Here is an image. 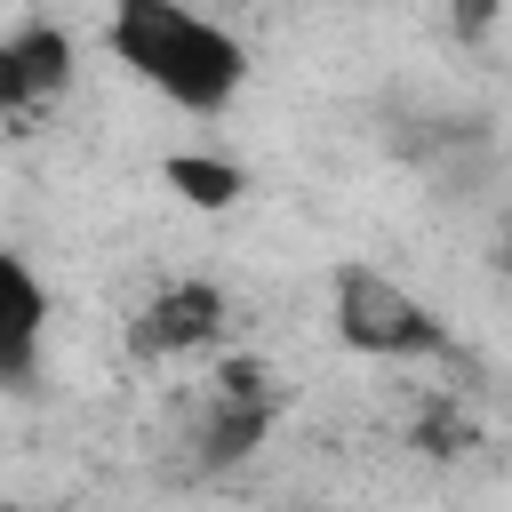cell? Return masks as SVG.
<instances>
[{
  "mask_svg": "<svg viewBox=\"0 0 512 512\" xmlns=\"http://www.w3.org/2000/svg\"><path fill=\"white\" fill-rule=\"evenodd\" d=\"M72 88V32L64 24H16L0 32V120H32Z\"/></svg>",
  "mask_w": 512,
  "mask_h": 512,
  "instance_id": "obj_5",
  "label": "cell"
},
{
  "mask_svg": "<svg viewBox=\"0 0 512 512\" xmlns=\"http://www.w3.org/2000/svg\"><path fill=\"white\" fill-rule=\"evenodd\" d=\"M0 512H80V504H0Z\"/></svg>",
  "mask_w": 512,
  "mask_h": 512,
  "instance_id": "obj_9",
  "label": "cell"
},
{
  "mask_svg": "<svg viewBox=\"0 0 512 512\" xmlns=\"http://www.w3.org/2000/svg\"><path fill=\"white\" fill-rule=\"evenodd\" d=\"M40 344H48V280L16 248H0V384H32Z\"/></svg>",
  "mask_w": 512,
  "mask_h": 512,
  "instance_id": "obj_6",
  "label": "cell"
},
{
  "mask_svg": "<svg viewBox=\"0 0 512 512\" xmlns=\"http://www.w3.org/2000/svg\"><path fill=\"white\" fill-rule=\"evenodd\" d=\"M496 264H504V272H512V224H504V240H496Z\"/></svg>",
  "mask_w": 512,
  "mask_h": 512,
  "instance_id": "obj_10",
  "label": "cell"
},
{
  "mask_svg": "<svg viewBox=\"0 0 512 512\" xmlns=\"http://www.w3.org/2000/svg\"><path fill=\"white\" fill-rule=\"evenodd\" d=\"M328 320H336V344L360 360H440L448 352V320L368 256H344L328 272Z\"/></svg>",
  "mask_w": 512,
  "mask_h": 512,
  "instance_id": "obj_2",
  "label": "cell"
},
{
  "mask_svg": "<svg viewBox=\"0 0 512 512\" xmlns=\"http://www.w3.org/2000/svg\"><path fill=\"white\" fill-rule=\"evenodd\" d=\"M264 432H272V376L256 360H224L216 384L192 408V464L200 472H224V464L256 456Z\"/></svg>",
  "mask_w": 512,
  "mask_h": 512,
  "instance_id": "obj_3",
  "label": "cell"
},
{
  "mask_svg": "<svg viewBox=\"0 0 512 512\" xmlns=\"http://www.w3.org/2000/svg\"><path fill=\"white\" fill-rule=\"evenodd\" d=\"M224 320H232V304H224L216 280H168L128 320V352L136 360H192V352H208L224 336Z\"/></svg>",
  "mask_w": 512,
  "mask_h": 512,
  "instance_id": "obj_4",
  "label": "cell"
},
{
  "mask_svg": "<svg viewBox=\"0 0 512 512\" xmlns=\"http://www.w3.org/2000/svg\"><path fill=\"white\" fill-rule=\"evenodd\" d=\"M104 48L176 112H224L248 88V48L192 0H104Z\"/></svg>",
  "mask_w": 512,
  "mask_h": 512,
  "instance_id": "obj_1",
  "label": "cell"
},
{
  "mask_svg": "<svg viewBox=\"0 0 512 512\" xmlns=\"http://www.w3.org/2000/svg\"><path fill=\"white\" fill-rule=\"evenodd\" d=\"M168 184H176L192 208H232V200H240V168H232V160H208V152H176V160H168Z\"/></svg>",
  "mask_w": 512,
  "mask_h": 512,
  "instance_id": "obj_7",
  "label": "cell"
},
{
  "mask_svg": "<svg viewBox=\"0 0 512 512\" xmlns=\"http://www.w3.org/2000/svg\"><path fill=\"white\" fill-rule=\"evenodd\" d=\"M456 8H464V32H480V24H488V0H456Z\"/></svg>",
  "mask_w": 512,
  "mask_h": 512,
  "instance_id": "obj_8",
  "label": "cell"
}]
</instances>
